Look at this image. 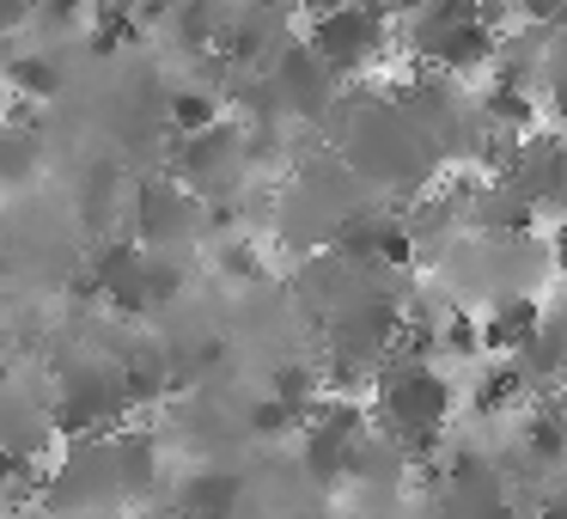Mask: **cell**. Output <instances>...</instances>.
I'll return each instance as SVG.
<instances>
[{
    "instance_id": "6da1fadb",
    "label": "cell",
    "mask_w": 567,
    "mask_h": 519,
    "mask_svg": "<svg viewBox=\"0 0 567 519\" xmlns=\"http://www.w3.org/2000/svg\"><path fill=\"white\" fill-rule=\"evenodd\" d=\"M452 379L427 360H384L379 385H372V421H379L391 440L409 446L415 465L433 458V440H440L445 416H452Z\"/></svg>"
},
{
    "instance_id": "7a4b0ae2",
    "label": "cell",
    "mask_w": 567,
    "mask_h": 519,
    "mask_svg": "<svg viewBox=\"0 0 567 519\" xmlns=\"http://www.w3.org/2000/svg\"><path fill=\"white\" fill-rule=\"evenodd\" d=\"M409 43H415L427 62L452 68V74L501 62V43H494V26L482 19V7H427V13H415V38Z\"/></svg>"
},
{
    "instance_id": "3957f363",
    "label": "cell",
    "mask_w": 567,
    "mask_h": 519,
    "mask_svg": "<svg viewBox=\"0 0 567 519\" xmlns=\"http://www.w3.org/2000/svg\"><path fill=\"white\" fill-rule=\"evenodd\" d=\"M311 50L336 68V80L360 74L391 50V19L379 7H330V13L311 19Z\"/></svg>"
},
{
    "instance_id": "277c9868",
    "label": "cell",
    "mask_w": 567,
    "mask_h": 519,
    "mask_svg": "<svg viewBox=\"0 0 567 519\" xmlns=\"http://www.w3.org/2000/svg\"><path fill=\"white\" fill-rule=\"evenodd\" d=\"M269 80L281 92V111L293 116H323L336 99V68L311 50V38H287L269 62Z\"/></svg>"
},
{
    "instance_id": "5b68a950",
    "label": "cell",
    "mask_w": 567,
    "mask_h": 519,
    "mask_svg": "<svg viewBox=\"0 0 567 519\" xmlns=\"http://www.w3.org/2000/svg\"><path fill=\"white\" fill-rule=\"evenodd\" d=\"M135 226L147 245H177L196 233V196H184L177 184H141L135 190Z\"/></svg>"
},
{
    "instance_id": "8992f818",
    "label": "cell",
    "mask_w": 567,
    "mask_h": 519,
    "mask_svg": "<svg viewBox=\"0 0 567 519\" xmlns=\"http://www.w3.org/2000/svg\"><path fill=\"white\" fill-rule=\"evenodd\" d=\"M238 141H245V135H238L233 123L208 129V135H196V141H177V160H172L177 177H184V184H214V177H220L238 153H245Z\"/></svg>"
},
{
    "instance_id": "52a82bcc",
    "label": "cell",
    "mask_w": 567,
    "mask_h": 519,
    "mask_svg": "<svg viewBox=\"0 0 567 519\" xmlns=\"http://www.w3.org/2000/svg\"><path fill=\"white\" fill-rule=\"evenodd\" d=\"M360 452H367V446L342 440V434H330V428H306V440H299V458H306V470L318 482L360 477Z\"/></svg>"
},
{
    "instance_id": "ba28073f",
    "label": "cell",
    "mask_w": 567,
    "mask_h": 519,
    "mask_svg": "<svg viewBox=\"0 0 567 519\" xmlns=\"http://www.w3.org/2000/svg\"><path fill=\"white\" fill-rule=\"evenodd\" d=\"M238 507V477L233 470H189L184 482V513L196 519H226Z\"/></svg>"
},
{
    "instance_id": "9c48e42d",
    "label": "cell",
    "mask_w": 567,
    "mask_h": 519,
    "mask_svg": "<svg viewBox=\"0 0 567 519\" xmlns=\"http://www.w3.org/2000/svg\"><path fill=\"white\" fill-rule=\"evenodd\" d=\"M153 477H159V452H153V440L147 434H123V440H116V482H123V495L128 501H147Z\"/></svg>"
},
{
    "instance_id": "30bf717a",
    "label": "cell",
    "mask_w": 567,
    "mask_h": 519,
    "mask_svg": "<svg viewBox=\"0 0 567 519\" xmlns=\"http://www.w3.org/2000/svg\"><path fill=\"white\" fill-rule=\"evenodd\" d=\"M525 391H530L525 367H518V360H494V367H482L476 391H470V409H482V416H494V409H513Z\"/></svg>"
},
{
    "instance_id": "8fae6325",
    "label": "cell",
    "mask_w": 567,
    "mask_h": 519,
    "mask_svg": "<svg viewBox=\"0 0 567 519\" xmlns=\"http://www.w3.org/2000/svg\"><path fill=\"white\" fill-rule=\"evenodd\" d=\"M518 446H525V458H530L537 470H555V465L567 458V416H561L555 404L537 409V416L525 421V440H518Z\"/></svg>"
},
{
    "instance_id": "7c38bea8",
    "label": "cell",
    "mask_w": 567,
    "mask_h": 519,
    "mask_svg": "<svg viewBox=\"0 0 567 519\" xmlns=\"http://www.w3.org/2000/svg\"><path fill=\"white\" fill-rule=\"evenodd\" d=\"M482 116H488L494 129H530V123H537V99H530V86L494 80V86L482 92Z\"/></svg>"
},
{
    "instance_id": "4fadbf2b",
    "label": "cell",
    "mask_w": 567,
    "mask_h": 519,
    "mask_svg": "<svg viewBox=\"0 0 567 519\" xmlns=\"http://www.w3.org/2000/svg\"><path fill=\"white\" fill-rule=\"evenodd\" d=\"M220 123H226V116H220V99H214V92H202V86L172 92V129L184 141L208 135V129H220Z\"/></svg>"
},
{
    "instance_id": "5bb4252c",
    "label": "cell",
    "mask_w": 567,
    "mask_h": 519,
    "mask_svg": "<svg viewBox=\"0 0 567 519\" xmlns=\"http://www.w3.org/2000/svg\"><path fill=\"white\" fill-rule=\"evenodd\" d=\"M7 80H13V92L25 104H43V99L62 92V68H55L50 55H13V62H7Z\"/></svg>"
},
{
    "instance_id": "9a60e30c",
    "label": "cell",
    "mask_w": 567,
    "mask_h": 519,
    "mask_svg": "<svg viewBox=\"0 0 567 519\" xmlns=\"http://www.w3.org/2000/svg\"><path fill=\"white\" fill-rule=\"evenodd\" d=\"M214 263H220L226 282H262V251L250 245V238H226Z\"/></svg>"
},
{
    "instance_id": "2e32d148",
    "label": "cell",
    "mask_w": 567,
    "mask_h": 519,
    "mask_svg": "<svg viewBox=\"0 0 567 519\" xmlns=\"http://www.w3.org/2000/svg\"><path fill=\"white\" fill-rule=\"evenodd\" d=\"M184 282H189L184 263H172V257H147V299H153V306L177 299V294H184Z\"/></svg>"
},
{
    "instance_id": "e0dca14e",
    "label": "cell",
    "mask_w": 567,
    "mask_h": 519,
    "mask_svg": "<svg viewBox=\"0 0 567 519\" xmlns=\"http://www.w3.org/2000/svg\"><path fill=\"white\" fill-rule=\"evenodd\" d=\"M250 428H257V434H293V409L275 404V397H262V404L250 409Z\"/></svg>"
},
{
    "instance_id": "ac0fdd59",
    "label": "cell",
    "mask_w": 567,
    "mask_h": 519,
    "mask_svg": "<svg viewBox=\"0 0 567 519\" xmlns=\"http://www.w3.org/2000/svg\"><path fill=\"white\" fill-rule=\"evenodd\" d=\"M549 111H555V116H561V123H567V68H561V74H555V86H549Z\"/></svg>"
}]
</instances>
